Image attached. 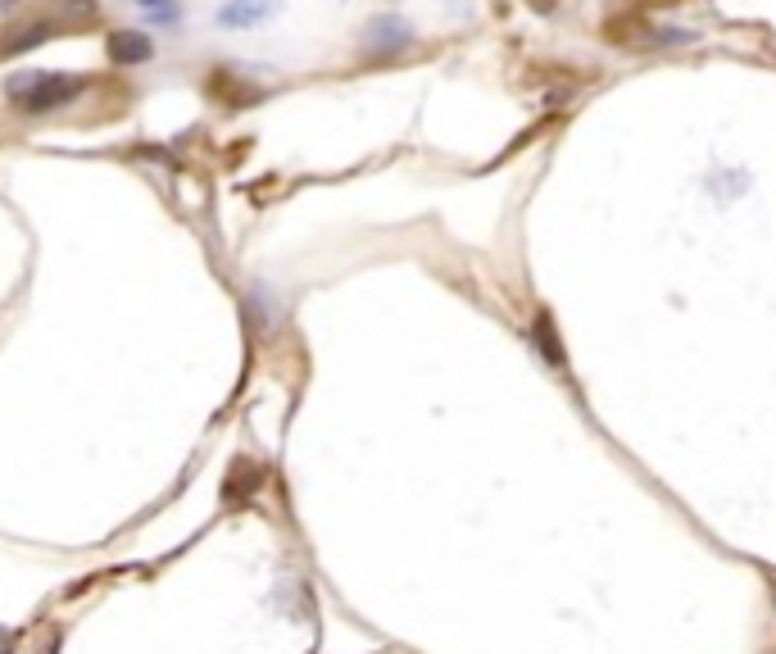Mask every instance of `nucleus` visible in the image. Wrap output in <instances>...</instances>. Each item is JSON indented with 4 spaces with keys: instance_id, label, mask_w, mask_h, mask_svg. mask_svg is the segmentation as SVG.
Returning <instances> with one entry per match:
<instances>
[{
    "instance_id": "obj_2",
    "label": "nucleus",
    "mask_w": 776,
    "mask_h": 654,
    "mask_svg": "<svg viewBox=\"0 0 776 654\" xmlns=\"http://www.w3.org/2000/svg\"><path fill=\"white\" fill-rule=\"evenodd\" d=\"M282 10V0H227L223 10L214 14L218 28H259Z\"/></svg>"
},
{
    "instance_id": "obj_3",
    "label": "nucleus",
    "mask_w": 776,
    "mask_h": 654,
    "mask_svg": "<svg viewBox=\"0 0 776 654\" xmlns=\"http://www.w3.org/2000/svg\"><path fill=\"white\" fill-rule=\"evenodd\" d=\"M155 55V41L146 32H114L109 37V60L114 64H146Z\"/></svg>"
},
{
    "instance_id": "obj_1",
    "label": "nucleus",
    "mask_w": 776,
    "mask_h": 654,
    "mask_svg": "<svg viewBox=\"0 0 776 654\" xmlns=\"http://www.w3.org/2000/svg\"><path fill=\"white\" fill-rule=\"evenodd\" d=\"M82 91L78 78H64V73H32L28 82H14V96H19V105L28 109V114H46V109H59L69 105L73 96Z\"/></svg>"
},
{
    "instance_id": "obj_4",
    "label": "nucleus",
    "mask_w": 776,
    "mask_h": 654,
    "mask_svg": "<svg viewBox=\"0 0 776 654\" xmlns=\"http://www.w3.org/2000/svg\"><path fill=\"white\" fill-rule=\"evenodd\" d=\"M137 5H141V14H150V19H159V23H168L177 14L173 0H137Z\"/></svg>"
}]
</instances>
